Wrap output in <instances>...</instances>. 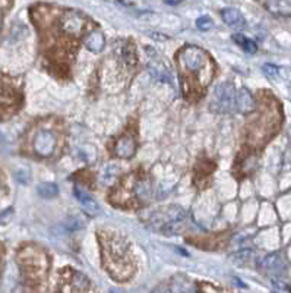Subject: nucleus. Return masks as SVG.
Segmentation results:
<instances>
[{
  "instance_id": "4468645a",
  "label": "nucleus",
  "mask_w": 291,
  "mask_h": 293,
  "mask_svg": "<svg viewBox=\"0 0 291 293\" xmlns=\"http://www.w3.org/2000/svg\"><path fill=\"white\" fill-rule=\"evenodd\" d=\"M87 49L92 53H100L104 47V35L101 32H92L87 38Z\"/></svg>"
},
{
  "instance_id": "f03ea898",
  "label": "nucleus",
  "mask_w": 291,
  "mask_h": 293,
  "mask_svg": "<svg viewBox=\"0 0 291 293\" xmlns=\"http://www.w3.org/2000/svg\"><path fill=\"white\" fill-rule=\"evenodd\" d=\"M180 66L181 72L186 76V87L189 82L195 78L196 87L203 90L210 85L212 76H214V66L210 59V54L196 46H188L180 51Z\"/></svg>"
},
{
  "instance_id": "9d476101",
  "label": "nucleus",
  "mask_w": 291,
  "mask_h": 293,
  "mask_svg": "<svg viewBox=\"0 0 291 293\" xmlns=\"http://www.w3.org/2000/svg\"><path fill=\"white\" fill-rule=\"evenodd\" d=\"M75 195L78 198V201L80 202L84 211L87 212L88 216H97L100 212V207L98 204L91 198L88 193H85L84 191H80L79 188H75Z\"/></svg>"
},
{
  "instance_id": "423d86ee",
  "label": "nucleus",
  "mask_w": 291,
  "mask_h": 293,
  "mask_svg": "<svg viewBox=\"0 0 291 293\" xmlns=\"http://www.w3.org/2000/svg\"><path fill=\"white\" fill-rule=\"evenodd\" d=\"M34 151L40 157H50L56 150V135L50 129H41L37 132L34 142H32Z\"/></svg>"
},
{
  "instance_id": "0eeeda50",
  "label": "nucleus",
  "mask_w": 291,
  "mask_h": 293,
  "mask_svg": "<svg viewBox=\"0 0 291 293\" xmlns=\"http://www.w3.org/2000/svg\"><path fill=\"white\" fill-rule=\"evenodd\" d=\"M85 18L78 13V12H65L63 13V18H61V30L66 34H71V35H79L80 32L85 28Z\"/></svg>"
},
{
  "instance_id": "5701e85b",
  "label": "nucleus",
  "mask_w": 291,
  "mask_h": 293,
  "mask_svg": "<svg viewBox=\"0 0 291 293\" xmlns=\"http://www.w3.org/2000/svg\"><path fill=\"white\" fill-rule=\"evenodd\" d=\"M16 181L20 183H28L30 181V174H28V170L22 169L19 172H16Z\"/></svg>"
},
{
  "instance_id": "4be33fe9",
  "label": "nucleus",
  "mask_w": 291,
  "mask_h": 293,
  "mask_svg": "<svg viewBox=\"0 0 291 293\" xmlns=\"http://www.w3.org/2000/svg\"><path fill=\"white\" fill-rule=\"evenodd\" d=\"M79 227L80 223L79 220H76V219H69V220L65 222V229H66L68 232H73V230H76V229H79Z\"/></svg>"
},
{
  "instance_id": "bb28decb",
  "label": "nucleus",
  "mask_w": 291,
  "mask_h": 293,
  "mask_svg": "<svg viewBox=\"0 0 291 293\" xmlns=\"http://www.w3.org/2000/svg\"><path fill=\"white\" fill-rule=\"evenodd\" d=\"M167 5H171V6H174V5H179L177 2H167Z\"/></svg>"
},
{
  "instance_id": "b1692460",
  "label": "nucleus",
  "mask_w": 291,
  "mask_h": 293,
  "mask_svg": "<svg viewBox=\"0 0 291 293\" xmlns=\"http://www.w3.org/2000/svg\"><path fill=\"white\" fill-rule=\"evenodd\" d=\"M12 216H13V211H12V208L6 210L5 212H2V214H0V224H6V223L9 222L10 219H12Z\"/></svg>"
},
{
  "instance_id": "a211bd4d",
  "label": "nucleus",
  "mask_w": 291,
  "mask_h": 293,
  "mask_svg": "<svg viewBox=\"0 0 291 293\" xmlns=\"http://www.w3.org/2000/svg\"><path fill=\"white\" fill-rule=\"evenodd\" d=\"M79 157L87 163H94L97 159V151L92 145H82L79 148Z\"/></svg>"
},
{
  "instance_id": "f257e3e1",
  "label": "nucleus",
  "mask_w": 291,
  "mask_h": 293,
  "mask_svg": "<svg viewBox=\"0 0 291 293\" xmlns=\"http://www.w3.org/2000/svg\"><path fill=\"white\" fill-rule=\"evenodd\" d=\"M100 243L102 264L107 273L116 282H128L135 271V261L129 245L120 235L114 232H100Z\"/></svg>"
},
{
  "instance_id": "6ab92c4d",
  "label": "nucleus",
  "mask_w": 291,
  "mask_h": 293,
  "mask_svg": "<svg viewBox=\"0 0 291 293\" xmlns=\"http://www.w3.org/2000/svg\"><path fill=\"white\" fill-rule=\"evenodd\" d=\"M262 72H263L265 76L269 78V80H277V78H278V68H277L275 65H272V63H265V65L262 66Z\"/></svg>"
},
{
  "instance_id": "f8f14e48",
  "label": "nucleus",
  "mask_w": 291,
  "mask_h": 293,
  "mask_svg": "<svg viewBox=\"0 0 291 293\" xmlns=\"http://www.w3.org/2000/svg\"><path fill=\"white\" fill-rule=\"evenodd\" d=\"M133 188L135 197L139 200H150L152 195V186L148 178H136L133 182Z\"/></svg>"
},
{
  "instance_id": "a878e982",
  "label": "nucleus",
  "mask_w": 291,
  "mask_h": 293,
  "mask_svg": "<svg viewBox=\"0 0 291 293\" xmlns=\"http://www.w3.org/2000/svg\"><path fill=\"white\" fill-rule=\"evenodd\" d=\"M272 284H274L277 289H280V290H284V289H287V287H285V284L282 283V282H280V280H277V279H272Z\"/></svg>"
},
{
  "instance_id": "1a4fd4ad",
  "label": "nucleus",
  "mask_w": 291,
  "mask_h": 293,
  "mask_svg": "<svg viewBox=\"0 0 291 293\" xmlns=\"http://www.w3.org/2000/svg\"><path fill=\"white\" fill-rule=\"evenodd\" d=\"M221 16H222V21H224L227 25L233 27V28L240 30V28H244V27H246V19H244V16L241 15L239 9L225 8V9H222V12H221Z\"/></svg>"
},
{
  "instance_id": "ddd939ff",
  "label": "nucleus",
  "mask_w": 291,
  "mask_h": 293,
  "mask_svg": "<svg viewBox=\"0 0 291 293\" xmlns=\"http://www.w3.org/2000/svg\"><path fill=\"white\" fill-rule=\"evenodd\" d=\"M262 267L266 268L268 271H280V270H284L285 263L281 253H271L262 260Z\"/></svg>"
},
{
  "instance_id": "c756f323",
  "label": "nucleus",
  "mask_w": 291,
  "mask_h": 293,
  "mask_svg": "<svg viewBox=\"0 0 291 293\" xmlns=\"http://www.w3.org/2000/svg\"><path fill=\"white\" fill-rule=\"evenodd\" d=\"M0 21H2V18H0Z\"/></svg>"
},
{
  "instance_id": "aec40b11",
  "label": "nucleus",
  "mask_w": 291,
  "mask_h": 293,
  "mask_svg": "<svg viewBox=\"0 0 291 293\" xmlns=\"http://www.w3.org/2000/svg\"><path fill=\"white\" fill-rule=\"evenodd\" d=\"M196 27L201 31H210L214 27V22L210 16H201L196 21Z\"/></svg>"
},
{
  "instance_id": "412c9836",
  "label": "nucleus",
  "mask_w": 291,
  "mask_h": 293,
  "mask_svg": "<svg viewBox=\"0 0 291 293\" xmlns=\"http://www.w3.org/2000/svg\"><path fill=\"white\" fill-rule=\"evenodd\" d=\"M252 251H249V249H246V251H240V252L234 253L233 257H231V260L233 261H237V263H244V261H247L249 258L252 257Z\"/></svg>"
},
{
  "instance_id": "39448f33",
  "label": "nucleus",
  "mask_w": 291,
  "mask_h": 293,
  "mask_svg": "<svg viewBox=\"0 0 291 293\" xmlns=\"http://www.w3.org/2000/svg\"><path fill=\"white\" fill-rule=\"evenodd\" d=\"M236 107V90L230 82L215 87L211 101V110L215 113H230Z\"/></svg>"
},
{
  "instance_id": "2eb2a0df",
  "label": "nucleus",
  "mask_w": 291,
  "mask_h": 293,
  "mask_svg": "<svg viewBox=\"0 0 291 293\" xmlns=\"http://www.w3.org/2000/svg\"><path fill=\"white\" fill-rule=\"evenodd\" d=\"M37 192H38V195L43 197V198L51 200V198H54V197L59 193V186L53 182L40 183V185L37 186Z\"/></svg>"
},
{
  "instance_id": "7ed1b4c3",
  "label": "nucleus",
  "mask_w": 291,
  "mask_h": 293,
  "mask_svg": "<svg viewBox=\"0 0 291 293\" xmlns=\"http://www.w3.org/2000/svg\"><path fill=\"white\" fill-rule=\"evenodd\" d=\"M18 261L24 267V271L28 274L31 280L41 279L47 271V257L44 251L35 246L24 248L18 255Z\"/></svg>"
},
{
  "instance_id": "6e6552de",
  "label": "nucleus",
  "mask_w": 291,
  "mask_h": 293,
  "mask_svg": "<svg viewBox=\"0 0 291 293\" xmlns=\"http://www.w3.org/2000/svg\"><path fill=\"white\" fill-rule=\"evenodd\" d=\"M136 151V141L132 135H123L114 144V154L120 159H131Z\"/></svg>"
},
{
  "instance_id": "f3484780",
  "label": "nucleus",
  "mask_w": 291,
  "mask_h": 293,
  "mask_svg": "<svg viewBox=\"0 0 291 293\" xmlns=\"http://www.w3.org/2000/svg\"><path fill=\"white\" fill-rule=\"evenodd\" d=\"M233 38H234V41H236L237 44H240L241 47H243V50H246L247 53H256V50H258L256 43L251 40V38H246V37L241 35V34H236Z\"/></svg>"
},
{
  "instance_id": "dca6fc26",
  "label": "nucleus",
  "mask_w": 291,
  "mask_h": 293,
  "mask_svg": "<svg viewBox=\"0 0 291 293\" xmlns=\"http://www.w3.org/2000/svg\"><path fill=\"white\" fill-rule=\"evenodd\" d=\"M123 57H124V62L129 68H135L138 65V53H136L133 43H131V41L123 47Z\"/></svg>"
},
{
  "instance_id": "c85d7f7f",
  "label": "nucleus",
  "mask_w": 291,
  "mask_h": 293,
  "mask_svg": "<svg viewBox=\"0 0 291 293\" xmlns=\"http://www.w3.org/2000/svg\"><path fill=\"white\" fill-rule=\"evenodd\" d=\"M290 150H291V133H290Z\"/></svg>"
},
{
  "instance_id": "cd10ccee",
  "label": "nucleus",
  "mask_w": 291,
  "mask_h": 293,
  "mask_svg": "<svg viewBox=\"0 0 291 293\" xmlns=\"http://www.w3.org/2000/svg\"><path fill=\"white\" fill-rule=\"evenodd\" d=\"M2 252H3V249H2V246H0V257H2Z\"/></svg>"
},
{
  "instance_id": "20e7f679",
  "label": "nucleus",
  "mask_w": 291,
  "mask_h": 293,
  "mask_svg": "<svg viewBox=\"0 0 291 293\" xmlns=\"http://www.w3.org/2000/svg\"><path fill=\"white\" fill-rule=\"evenodd\" d=\"M57 293H95L85 274L72 268H65L60 274Z\"/></svg>"
},
{
  "instance_id": "9b49d317",
  "label": "nucleus",
  "mask_w": 291,
  "mask_h": 293,
  "mask_svg": "<svg viewBox=\"0 0 291 293\" xmlns=\"http://www.w3.org/2000/svg\"><path fill=\"white\" fill-rule=\"evenodd\" d=\"M236 106H237V109L243 114H249L255 109V101H253V97H252L249 90L241 88L240 91L237 92V95H236Z\"/></svg>"
},
{
  "instance_id": "393cba45",
  "label": "nucleus",
  "mask_w": 291,
  "mask_h": 293,
  "mask_svg": "<svg viewBox=\"0 0 291 293\" xmlns=\"http://www.w3.org/2000/svg\"><path fill=\"white\" fill-rule=\"evenodd\" d=\"M152 293H171V289L169 286H165V284H161L158 287H155Z\"/></svg>"
}]
</instances>
